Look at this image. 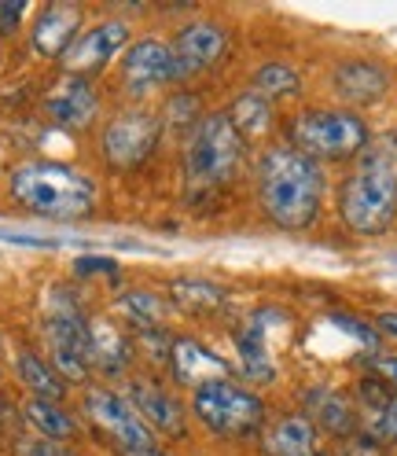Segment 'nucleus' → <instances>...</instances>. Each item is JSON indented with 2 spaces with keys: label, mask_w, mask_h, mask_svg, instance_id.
Returning a JSON list of instances; mask_svg holds the SVG:
<instances>
[{
  "label": "nucleus",
  "mask_w": 397,
  "mask_h": 456,
  "mask_svg": "<svg viewBox=\"0 0 397 456\" xmlns=\"http://www.w3.org/2000/svg\"><path fill=\"white\" fill-rule=\"evenodd\" d=\"M45 107L52 114V122L63 129H85V126H93V118L100 114V100L93 93V85L77 74H67L63 81H55Z\"/></svg>",
  "instance_id": "4468645a"
},
{
  "label": "nucleus",
  "mask_w": 397,
  "mask_h": 456,
  "mask_svg": "<svg viewBox=\"0 0 397 456\" xmlns=\"http://www.w3.org/2000/svg\"><path fill=\"white\" fill-rule=\"evenodd\" d=\"M331 324H338L343 331H350L357 342H364L368 350H379V331H376V328H368L364 321H357V317H346V313H335V317H331Z\"/></svg>",
  "instance_id": "c756f323"
},
{
  "label": "nucleus",
  "mask_w": 397,
  "mask_h": 456,
  "mask_svg": "<svg viewBox=\"0 0 397 456\" xmlns=\"http://www.w3.org/2000/svg\"><path fill=\"white\" fill-rule=\"evenodd\" d=\"M376 324H379V331H386V335L397 338V313H379Z\"/></svg>",
  "instance_id": "f704fd0d"
},
{
  "label": "nucleus",
  "mask_w": 397,
  "mask_h": 456,
  "mask_svg": "<svg viewBox=\"0 0 397 456\" xmlns=\"http://www.w3.org/2000/svg\"><path fill=\"white\" fill-rule=\"evenodd\" d=\"M331 85L346 103H376L390 89V74L372 60H346L335 67Z\"/></svg>",
  "instance_id": "a211bd4d"
},
{
  "label": "nucleus",
  "mask_w": 397,
  "mask_h": 456,
  "mask_svg": "<svg viewBox=\"0 0 397 456\" xmlns=\"http://www.w3.org/2000/svg\"><path fill=\"white\" fill-rule=\"evenodd\" d=\"M85 416H89V423L96 427V431L110 445H115L118 452H126V456H144V452L158 449L155 431L136 416V409L126 402L122 394H115V390L93 387L89 394H85Z\"/></svg>",
  "instance_id": "0eeeda50"
},
{
  "label": "nucleus",
  "mask_w": 397,
  "mask_h": 456,
  "mask_svg": "<svg viewBox=\"0 0 397 456\" xmlns=\"http://www.w3.org/2000/svg\"><path fill=\"white\" fill-rule=\"evenodd\" d=\"M89 361L103 376H126L129 364L136 361V346L122 335L118 324L89 321Z\"/></svg>",
  "instance_id": "6ab92c4d"
},
{
  "label": "nucleus",
  "mask_w": 397,
  "mask_h": 456,
  "mask_svg": "<svg viewBox=\"0 0 397 456\" xmlns=\"http://www.w3.org/2000/svg\"><path fill=\"white\" fill-rule=\"evenodd\" d=\"M158 136H162V126L155 114L133 107V110L115 114L103 126L100 148H103V159L115 169H136L140 162L151 159V151L158 148Z\"/></svg>",
  "instance_id": "1a4fd4ad"
},
{
  "label": "nucleus",
  "mask_w": 397,
  "mask_h": 456,
  "mask_svg": "<svg viewBox=\"0 0 397 456\" xmlns=\"http://www.w3.org/2000/svg\"><path fill=\"white\" fill-rule=\"evenodd\" d=\"M169 302L181 305L184 313H198V317H207V313H217L229 305V291L221 288V283H210V280H195V276H181L169 283Z\"/></svg>",
  "instance_id": "412c9836"
},
{
  "label": "nucleus",
  "mask_w": 397,
  "mask_h": 456,
  "mask_svg": "<svg viewBox=\"0 0 397 456\" xmlns=\"http://www.w3.org/2000/svg\"><path fill=\"white\" fill-rule=\"evenodd\" d=\"M15 372H19V379L26 383V390H30L34 397H45V402H63V394H67L63 376L55 372L45 357H37L34 350H19L15 354Z\"/></svg>",
  "instance_id": "4be33fe9"
},
{
  "label": "nucleus",
  "mask_w": 397,
  "mask_h": 456,
  "mask_svg": "<svg viewBox=\"0 0 397 456\" xmlns=\"http://www.w3.org/2000/svg\"><path fill=\"white\" fill-rule=\"evenodd\" d=\"M166 81H181V70H177V60H174V48L148 37L126 52L122 60V85L129 96H144V93H155L158 85Z\"/></svg>",
  "instance_id": "9d476101"
},
{
  "label": "nucleus",
  "mask_w": 397,
  "mask_h": 456,
  "mask_svg": "<svg viewBox=\"0 0 397 456\" xmlns=\"http://www.w3.org/2000/svg\"><path fill=\"white\" fill-rule=\"evenodd\" d=\"M26 419H30L41 431V438H48V442H67L77 435V419L60 402H45V397H30Z\"/></svg>",
  "instance_id": "b1692460"
},
{
  "label": "nucleus",
  "mask_w": 397,
  "mask_h": 456,
  "mask_svg": "<svg viewBox=\"0 0 397 456\" xmlns=\"http://www.w3.org/2000/svg\"><path fill=\"white\" fill-rule=\"evenodd\" d=\"M313 456H324V452H313Z\"/></svg>",
  "instance_id": "c9c22d12"
},
{
  "label": "nucleus",
  "mask_w": 397,
  "mask_h": 456,
  "mask_svg": "<svg viewBox=\"0 0 397 456\" xmlns=\"http://www.w3.org/2000/svg\"><path fill=\"white\" fill-rule=\"evenodd\" d=\"M12 195L26 210L55 221L85 217L96 207V184L63 162H22L12 174Z\"/></svg>",
  "instance_id": "7ed1b4c3"
},
{
  "label": "nucleus",
  "mask_w": 397,
  "mask_h": 456,
  "mask_svg": "<svg viewBox=\"0 0 397 456\" xmlns=\"http://www.w3.org/2000/svg\"><path fill=\"white\" fill-rule=\"evenodd\" d=\"M372 368H376V376L397 394V357H372Z\"/></svg>",
  "instance_id": "72a5a7b5"
},
{
  "label": "nucleus",
  "mask_w": 397,
  "mask_h": 456,
  "mask_svg": "<svg viewBox=\"0 0 397 456\" xmlns=\"http://www.w3.org/2000/svg\"><path fill=\"white\" fill-rule=\"evenodd\" d=\"M331 456H386V452H383L379 442H372L368 435H353V438H343V442H338Z\"/></svg>",
  "instance_id": "7c9ffc66"
},
{
  "label": "nucleus",
  "mask_w": 397,
  "mask_h": 456,
  "mask_svg": "<svg viewBox=\"0 0 397 456\" xmlns=\"http://www.w3.org/2000/svg\"><path fill=\"white\" fill-rule=\"evenodd\" d=\"M122 317L136 328V331H162V321H166V302L151 291H126L122 302Z\"/></svg>",
  "instance_id": "393cba45"
},
{
  "label": "nucleus",
  "mask_w": 397,
  "mask_h": 456,
  "mask_svg": "<svg viewBox=\"0 0 397 456\" xmlns=\"http://www.w3.org/2000/svg\"><path fill=\"white\" fill-rule=\"evenodd\" d=\"M265 449H269V456H313V452H320L313 419H305V416L276 419V427L265 438Z\"/></svg>",
  "instance_id": "aec40b11"
},
{
  "label": "nucleus",
  "mask_w": 397,
  "mask_h": 456,
  "mask_svg": "<svg viewBox=\"0 0 397 456\" xmlns=\"http://www.w3.org/2000/svg\"><path fill=\"white\" fill-rule=\"evenodd\" d=\"M126 45H129V22H122V19L100 22V26H93V30L77 34V41L63 55V67L77 77L93 74V70H100V67H107L110 60H115Z\"/></svg>",
  "instance_id": "9b49d317"
},
{
  "label": "nucleus",
  "mask_w": 397,
  "mask_h": 456,
  "mask_svg": "<svg viewBox=\"0 0 397 456\" xmlns=\"http://www.w3.org/2000/svg\"><path fill=\"white\" fill-rule=\"evenodd\" d=\"M254 93L265 96L269 103L283 100V96H298L302 93V77L288 63H265L258 74H254Z\"/></svg>",
  "instance_id": "bb28decb"
},
{
  "label": "nucleus",
  "mask_w": 397,
  "mask_h": 456,
  "mask_svg": "<svg viewBox=\"0 0 397 456\" xmlns=\"http://www.w3.org/2000/svg\"><path fill=\"white\" fill-rule=\"evenodd\" d=\"M236 350H239V361H243V372H247L250 379H262V383L272 379V364H269V354H265V338H262L258 317H254V321L236 335Z\"/></svg>",
  "instance_id": "a878e982"
},
{
  "label": "nucleus",
  "mask_w": 397,
  "mask_h": 456,
  "mask_svg": "<svg viewBox=\"0 0 397 456\" xmlns=\"http://www.w3.org/2000/svg\"><path fill=\"white\" fill-rule=\"evenodd\" d=\"M174 60H177V70H181V81L188 74H198V70H210L224 48H229V34L221 30L217 22H188L177 30L174 37Z\"/></svg>",
  "instance_id": "ddd939ff"
},
{
  "label": "nucleus",
  "mask_w": 397,
  "mask_h": 456,
  "mask_svg": "<svg viewBox=\"0 0 397 456\" xmlns=\"http://www.w3.org/2000/svg\"><path fill=\"white\" fill-rule=\"evenodd\" d=\"M291 148L313 162H346L368 148V126L353 110H302L288 126Z\"/></svg>",
  "instance_id": "39448f33"
},
{
  "label": "nucleus",
  "mask_w": 397,
  "mask_h": 456,
  "mask_svg": "<svg viewBox=\"0 0 397 456\" xmlns=\"http://www.w3.org/2000/svg\"><path fill=\"white\" fill-rule=\"evenodd\" d=\"M243 136L236 133V126L229 122V114H203L198 126L188 133L184 140V155H181V169H184V195L188 203H207V199L221 195L243 166Z\"/></svg>",
  "instance_id": "f03ea898"
},
{
  "label": "nucleus",
  "mask_w": 397,
  "mask_h": 456,
  "mask_svg": "<svg viewBox=\"0 0 397 456\" xmlns=\"http://www.w3.org/2000/svg\"><path fill=\"white\" fill-rule=\"evenodd\" d=\"M55 309L48 313L45 324V338H48V354H52V368L63 379H89V321L81 317V309L63 298L67 291H55Z\"/></svg>",
  "instance_id": "6e6552de"
},
{
  "label": "nucleus",
  "mask_w": 397,
  "mask_h": 456,
  "mask_svg": "<svg viewBox=\"0 0 397 456\" xmlns=\"http://www.w3.org/2000/svg\"><path fill=\"white\" fill-rule=\"evenodd\" d=\"M305 419H313V427L335 435L338 442L361 435V412L353 409V402H346V394L331 387L305 390Z\"/></svg>",
  "instance_id": "2eb2a0df"
},
{
  "label": "nucleus",
  "mask_w": 397,
  "mask_h": 456,
  "mask_svg": "<svg viewBox=\"0 0 397 456\" xmlns=\"http://www.w3.org/2000/svg\"><path fill=\"white\" fill-rule=\"evenodd\" d=\"M166 118H174V126H181V129H195L198 126V100L195 96H174L169 100V107H166Z\"/></svg>",
  "instance_id": "c85d7f7f"
},
{
  "label": "nucleus",
  "mask_w": 397,
  "mask_h": 456,
  "mask_svg": "<svg viewBox=\"0 0 397 456\" xmlns=\"http://www.w3.org/2000/svg\"><path fill=\"white\" fill-rule=\"evenodd\" d=\"M338 217L357 236H383L397 221V169L386 155H364L338 188Z\"/></svg>",
  "instance_id": "20e7f679"
},
{
  "label": "nucleus",
  "mask_w": 397,
  "mask_h": 456,
  "mask_svg": "<svg viewBox=\"0 0 397 456\" xmlns=\"http://www.w3.org/2000/svg\"><path fill=\"white\" fill-rule=\"evenodd\" d=\"M169 372L184 387H203L210 379H229V361L207 350L195 338H174V357H169Z\"/></svg>",
  "instance_id": "f3484780"
},
{
  "label": "nucleus",
  "mask_w": 397,
  "mask_h": 456,
  "mask_svg": "<svg viewBox=\"0 0 397 456\" xmlns=\"http://www.w3.org/2000/svg\"><path fill=\"white\" fill-rule=\"evenodd\" d=\"M19 456H74V452L63 449L60 442H48V438H22Z\"/></svg>",
  "instance_id": "2f4dec72"
},
{
  "label": "nucleus",
  "mask_w": 397,
  "mask_h": 456,
  "mask_svg": "<svg viewBox=\"0 0 397 456\" xmlns=\"http://www.w3.org/2000/svg\"><path fill=\"white\" fill-rule=\"evenodd\" d=\"M122 397L136 409V416L144 419L151 431L169 435V438H184L188 435L181 402L166 387H158L155 379H129L126 390H122Z\"/></svg>",
  "instance_id": "f8f14e48"
},
{
  "label": "nucleus",
  "mask_w": 397,
  "mask_h": 456,
  "mask_svg": "<svg viewBox=\"0 0 397 456\" xmlns=\"http://www.w3.org/2000/svg\"><path fill=\"white\" fill-rule=\"evenodd\" d=\"M74 276L77 280H89V276L118 280V262L115 258H103V254H81V258L74 262Z\"/></svg>",
  "instance_id": "cd10ccee"
},
{
  "label": "nucleus",
  "mask_w": 397,
  "mask_h": 456,
  "mask_svg": "<svg viewBox=\"0 0 397 456\" xmlns=\"http://www.w3.org/2000/svg\"><path fill=\"white\" fill-rule=\"evenodd\" d=\"M224 114H229V122L243 136V144H247V140H262L272 129V103L265 96H258L254 89L243 93V96H236V103L224 110Z\"/></svg>",
  "instance_id": "5701e85b"
},
{
  "label": "nucleus",
  "mask_w": 397,
  "mask_h": 456,
  "mask_svg": "<svg viewBox=\"0 0 397 456\" xmlns=\"http://www.w3.org/2000/svg\"><path fill=\"white\" fill-rule=\"evenodd\" d=\"M191 412L221 438H250L265 423V402L232 379H210L195 387Z\"/></svg>",
  "instance_id": "423d86ee"
},
{
  "label": "nucleus",
  "mask_w": 397,
  "mask_h": 456,
  "mask_svg": "<svg viewBox=\"0 0 397 456\" xmlns=\"http://www.w3.org/2000/svg\"><path fill=\"white\" fill-rule=\"evenodd\" d=\"M26 15V0H0V34H12Z\"/></svg>",
  "instance_id": "473e14b6"
},
{
  "label": "nucleus",
  "mask_w": 397,
  "mask_h": 456,
  "mask_svg": "<svg viewBox=\"0 0 397 456\" xmlns=\"http://www.w3.org/2000/svg\"><path fill=\"white\" fill-rule=\"evenodd\" d=\"M77 26H81V8L77 4H48L37 15L34 30H30L34 52L45 55V60L67 55V48L77 41Z\"/></svg>",
  "instance_id": "dca6fc26"
},
{
  "label": "nucleus",
  "mask_w": 397,
  "mask_h": 456,
  "mask_svg": "<svg viewBox=\"0 0 397 456\" xmlns=\"http://www.w3.org/2000/svg\"><path fill=\"white\" fill-rule=\"evenodd\" d=\"M254 188H258L262 214L283 232H302L320 217L324 169L291 144H272L262 151L258 169H254Z\"/></svg>",
  "instance_id": "f257e3e1"
}]
</instances>
